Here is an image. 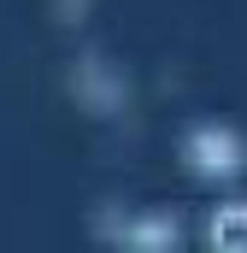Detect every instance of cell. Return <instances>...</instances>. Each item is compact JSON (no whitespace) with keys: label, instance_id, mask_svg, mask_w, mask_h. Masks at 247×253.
I'll use <instances>...</instances> for the list:
<instances>
[{"label":"cell","instance_id":"6da1fadb","mask_svg":"<svg viewBox=\"0 0 247 253\" xmlns=\"http://www.w3.org/2000/svg\"><path fill=\"white\" fill-rule=\"evenodd\" d=\"M206 248L212 253H247V200H224L206 212Z\"/></svg>","mask_w":247,"mask_h":253}]
</instances>
